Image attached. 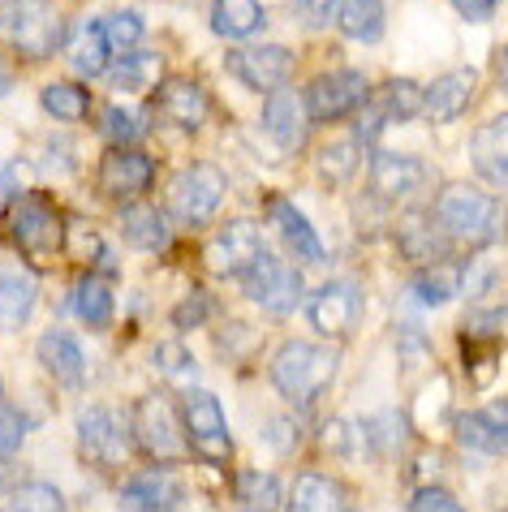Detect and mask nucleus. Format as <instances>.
<instances>
[{
    "label": "nucleus",
    "mask_w": 508,
    "mask_h": 512,
    "mask_svg": "<svg viewBox=\"0 0 508 512\" xmlns=\"http://www.w3.org/2000/svg\"><path fill=\"white\" fill-rule=\"evenodd\" d=\"M435 224L444 229L448 241H461L470 250H487L504 237V207L491 194L474 190V186H444L440 198L431 207Z\"/></svg>",
    "instance_id": "f257e3e1"
},
{
    "label": "nucleus",
    "mask_w": 508,
    "mask_h": 512,
    "mask_svg": "<svg viewBox=\"0 0 508 512\" xmlns=\"http://www.w3.org/2000/svg\"><path fill=\"white\" fill-rule=\"evenodd\" d=\"M336 366H341V353L336 349L310 345V340H285L272 358V383L289 405L306 409L323 396V388H328L336 375Z\"/></svg>",
    "instance_id": "f03ea898"
},
{
    "label": "nucleus",
    "mask_w": 508,
    "mask_h": 512,
    "mask_svg": "<svg viewBox=\"0 0 508 512\" xmlns=\"http://www.w3.org/2000/svg\"><path fill=\"white\" fill-rule=\"evenodd\" d=\"M0 39L18 48L26 61H44L65 44V22L52 0H9L0 9Z\"/></svg>",
    "instance_id": "7ed1b4c3"
},
{
    "label": "nucleus",
    "mask_w": 508,
    "mask_h": 512,
    "mask_svg": "<svg viewBox=\"0 0 508 512\" xmlns=\"http://www.w3.org/2000/svg\"><path fill=\"white\" fill-rule=\"evenodd\" d=\"M134 439H138V448L160 465H173L186 457L190 435H186V418H181V409L173 405V396L147 392L143 401L134 405Z\"/></svg>",
    "instance_id": "20e7f679"
},
{
    "label": "nucleus",
    "mask_w": 508,
    "mask_h": 512,
    "mask_svg": "<svg viewBox=\"0 0 508 512\" xmlns=\"http://www.w3.org/2000/svg\"><path fill=\"white\" fill-rule=\"evenodd\" d=\"M229 194V177H224L220 164H190L173 177V190H168V211L186 224V229H203V224L216 220V211Z\"/></svg>",
    "instance_id": "39448f33"
},
{
    "label": "nucleus",
    "mask_w": 508,
    "mask_h": 512,
    "mask_svg": "<svg viewBox=\"0 0 508 512\" xmlns=\"http://www.w3.org/2000/svg\"><path fill=\"white\" fill-rule=\"evenodd\" d=\"M9 237L18 250L35 254V259H48V254L65 250V220H61V211L52 207V198L22 194V198H13V207H9Z\"/></svg>",
    "instance_id": "423d86ee"
},
{
    "label": "nucleus",
    "mask_w": 508,
    "mask_h": 512,
    "mask_svg": "<svg viewBox=\"0 0 508 512\" xmlns=\"http://www.w3.org/2000/svg\"><path fill=\"white\" fill-rule=\"evenodd\" d=\"M306 323L323 340H349L362 323V289L358 280H328L306 302Z\"/></svg>",
    "instance_id": "0eeeda50"
},
{
    "label": "nucleus",
    "mask_w": 508,
    "mask_h": 512,
    "mask_svg": "<svg viewBox=\"0 0 508 512\" xmlns=\"http://www.w3.org/2000/svg\"><path fill=\"white\" fill-rule=\"evenodd\" d=\"M224 69H229L242 87L259 91V95H276V91H289L293 52L280 48V44H242V48L229 52Z\"/></svg>",
    "instance_id": "6e6552de"
},
{
    "label": "nucleus",
    "mask_w": 508,
    "mask_h": 512,
    "mask_svg": "<svg viewBox=\"0 0 508 512\" xmlns=\"http://www.w3.org/2000/svg\"><path fill=\"white\" fill-rule=\"evenodd\" d=\"M371 99V87L358 69H336V74H319L310 87L302 91L306 117L310 121H341V117H358V108Z\"/></svg>",
    "instance_id": "1a4fd4ad"
},
{
    "label": "nucleus",
    "mask_w": 508,
    "mask_h": 512,
    "mask_svg": "<svg viewBox=\"0 0 508 512\" xmlns=\"http://www.w3.org/2000/svg\"><path fill=\"white\" fill-rule=\"evenodd\" d=\"M242 293L254 306H263L267 315L285 319L289 310L302 302V276H298V267H289L285 259L263 254V259L242 276Z\"/></svg>",
    "instance_id": "9d476101"
},
{
    "label": "nucleus",
    "mask_w": 508,
    "mask_h": 512,
    "mask_svg": "<svg viewBox=\"0 0 508 512\" xmlns=\"http://www.w3.org/2000/svg\"><path fill=\"white\" fill-rule=\"evenodd\" d=\"M263 237L259 229H254L250 220H229L224 229L216 233V241L207 246V267L216 276H233V280H242L254 263L263 259Z\"/></svg>",
    "instance_id": "9b49d317"
},
{
    "label": "nucleus",
    "mask_w": 508,
    "mask_h": 512,
    "mask_svg": "<svg viewBox=\"0 0 508 512\" xmlns=\"http://www.w3.org/2000/svg\"><path fill=\"white\" fill-rule=\"evenodd\" d=\"M431 168L414 160V155H397V151H379L371 160V190L384 203H409L427 190Z\"/></svg>",
    "instance_id": "f8f14e48"
},
{
    "label": "nucleus",
    "mask_w": 508,
    "mask_h": 512,
    "mask_svg": "<svg viewBox=\"0 0 508 512\" xmlns=\"http://www.w3.org/2000/svg\"><path fill=\"white\" fill-rule=\"evenodd\" d=\"M78 444L100 465H121L130 457V426L112 414L108 405H91L78 414Z\"/></svg>",
    "instance_id": "ddd939ff"
},
{
    "label": "nucleus",
    "mask_w": 508,
    "mask_h": 512,
    "mask_svg": "<svg viewBox=\"0 0 508 512\" xmlns=\"http://www.w3.org/2000/svg\"><path fill=\"white\" fill-rule=\"evenodd\" d=\"M181 418H186L190 448H199L203 457H229V426H224V409L216 396L194 388L181 405Z\"/></svg>",
    "instance_id": "4468645a"
},
{
    "label": "nucleus",
    "mask_w": 508,
    "mask_h": 512,
    "mask_svg": "<svg viewBox=\"0 0 508 512\" xmlns=\"http://www.w3.org/2000/svg\"><path fill=\"white\" fill-rule=\"evenodd\" d=\"M151 181H155V160L143 151L121 147L100 160V190L108 198H138L151 190Z\"/></svg>",
    "instance_id": "2eb2a0df"
},
{
    "label": "nucleus",
    "mask_w": 508,
    "mask_h": 512,
    "mask_svg": "<svg viewBox=\"0 0 508 512\" xmlns=\"http://www.w3.org/2000/svg\"><path fill=\"white\" fill-rule=\"evenodd\" d=\"M155 112L164 121L181 125V130H199L211 112V99L194 78H164L160 91H155Z\"/></svg>",
    "instance_id": "dca6fc26"
},
{
    "label": "nucleus",
    "mask_w": 508,
    "mask_h": 512,
    "mask_svg": "<svg viewBox=\"0 0 508 512\" xmlns=\"http://www.w3.org/2000/svg\"><path fill=\"white\" fill-rule=\"evenodd\" d=\"M474 87H478V69H470V65H461V69H453V74L435 78L427 87V95H422V117H431L435 125L457 121L461 112L470 108Z\"/></svg>",
    "instance_id": "f3484780"
},
{
    "label": "nucleus",
    "mask_w": 508,
    "mask_h": 512,
    "mask_svg": "<svg viewBox=\"0 0 508 512\" xmlns=\"http://www.w3.org/2000/svg\"><path fill=\"white\" fill-rule=\"evenodd\" d=\"M397 246L409 263L431 267V263L448 259V246H453V241L444 237V229L435 224L431 211H409V216L397 224Z\"/></svg>",
    "instance_id": "a211bd4d"
},
{
    "label": "nucleus",
    "mask_w": 508,
    "mask_h": 512,
    "mask_svg": "<svg viewBox=\"0 0 508 512\" xmlns=\"http://www.w3.org/2000/svg\"><path fill=\"white\" fill-rule=\"evenodd\" d=\"M470 160H474V173L483 181H491V186H508V112L474 130Z\"/></svg>",
    "instance_id": "6ab92c4d"
},
{
    "label": "nucleus",
    "mask_w": 508,
    "mask_h": 512,
    "mask_svg": "<svg viewBox=\"0 0 508 512\" xmlns=\"http://www.w3.org/2000/svg\"><path fill=\"white\" fill-rule=\"evenodd\" d=\"M35 297H39L35 276L13 259H0V327H5V332H18V327L31 319Z\"/></svg>",
    "instance_id": "aec40b11"
},
{
    "label": "nucleus",
    "mask_w": 508,
    "mask_h": 512,
    "mask_svg": "<svg viewBox=\"0 0 508 512\" xmlns=\"http://www.w3.org/2000/svg\"><path fill=\"white\" fill-rule=\"evenodd\" d=\"M289 512H349V495L336 478L319 474V469H306V474L293 478Z\"/></svg>",
    "instance_id": "412c9836"
},
{
    "label": "nucleus",
    "mask_w": 508,
    "mask_h": 512,
    "mask_svg": "<svg viewBox=\"0 0 508 512\" xmlns=\"http://www.w3.org/2000/svg\"><path fill=\"white\" fill-rule=\"evenodd\" d=\"M263 130L272 134L285 151H298L306 142V104L293 91H276L267 95V108H263Z\"/></svg>",
    "instance_id": "4be33fe9"
},
{
    "label": "nucleus",
    "mask_w": 508,
    "mask_h": 512,
    "mask_svg": "<svg viewBox=\"0 0 508 512\" xmlns=\"http://www.w3.org/2000/svg\"><path fill=\"white\" fill-rule=\"evenodd\" d=\"M181 508V482L168 474H138L121 487V512H177Z\"/></svg>",
    "instance_id": "5701e85b"
},
{
    "label": "nucleus",
    "mask_w": 508,
    "mask_h": 512,
    "mask_svg": "<svg viewBox=\"0 0 508 512\" xmlns=\"http://www.w3.org/2000/svg\"><path fill=\"white\" fill-rule=\"evenodd\" d=\"M465 272H470V259H440V263H431V267H422L418 280H414V297L422 306H444V302H453V297L465 293Z\"/></svg>",
    "instance_id": "b1692460"
},
{
    "label": "nucleus",
    "mask_w": 508,
    "mask_h": 512,
    "mask_svg": "<svg viewBox=\"0 0 508 512\" xmlns=\"http://www.w3.org/2000/svg\"><path fill=\"white\" fill-rule=\"evenodd\" d=\"M39 362L52 371V379L61 388H78L82 375H87V358H82V345L69 332H48L39 336Z\"/></svg>",
    "instance_id": "393cba45"
},
{
    "label": "nucleus",
    "mask_w": 508,
    "mask_h": 512,
    "mask_svg": "<svg viewBox=\"0 0 508 512\" xmlns=\"http://www.w3.org/2000/svg\"><path fill=\"white\" fill-rule=\"evenodd\" d=\"M272 216H276L280 241H285L289 254H298L302 263H323V241H319V233H315V224H310L298 207H293V203H276Z\"/></svg>",
    "instance_id": "a878e982"
},
{
    "label": "nucleus",
    "mask_w": 508,
    "mask_h": 512,
    "mask_svg": "<svg viewBox=\"0 0 508 512\" xmlns=\"http://www.w3.org/2000/svg\"><path fill=\"white\" fill-rule=\"evenodd\" d=\"M267 13L259 0H211V31L224 39H250L263 31Z\"/></svg>",
    "instance_id": "bb28decb"
},
{
    "label": "nucleus",
    "mask_w": 508,
    "mask_h": 512,
    "mask_svg": "<svg viewBox=\"0 0 508 512\" xmlns=\"http://www.w3.org/2000/svg\"><path fill=\"white\" fill-rule=\"evenodd\" d=\"M69 65L78 69L82 78H95V74H108V65H112V52L104 44V26L87 18L74 31V39H69Z\"/></svg>",
    "instance_id": "cd10ccee"
},
{
    "label": "nucleus",
    "mask_w": 508,
    "mask_h": 512,
    "mask_svg": "<svg viewBox=\"0 0 508 512\" xmlns=\"http://www.w3.org/2000/svg\"><path fill=\"white\" fill-rule=\"evenodd\" d=\"M121 233H125V241H130L134 250H147V254H160L168 246V224H164L160 211L147 207V203H130V207H125Z\"/></svg>",
    "instance_id": "c85d7f7f"
},
{
    "label": "nucleus",
    "mask_w": 508,
    "mask_h": 512,
    "mask_svg": "<svg viewBox=\"0 0 508 512\" xmlns=\"http://www.w3.org/2000/svg\"><path fill=\"white\" fill-rule=\"evenodd\" d=\"M358 164H362V142L358 138L323 142L319 155H315V173L328 181V186H345V181H354Z\"/></svg>",
    "instance_id": "c756f323"
},
{
    "label": "nucleus",
    "mask_w": 508,
    "mask_h": 512,
    "mask_svg": "<svg viewBox=\"0 0 508 512\" xmlns=\"http://www.w3.org/2000/svg\"><path fill=\"white\" fill-rule=\"evenodd\" d=\"M100 26H104V44L112 52V61H117V56L143 52L147 22H143V13H138V9H112L108 18H100Z\"/></svg>",
    "instance_id": "7c9ffc66"
},
{
    "label": "nucleus",
    "mask_w": 508,
    "mask_h": 512,
    "mask_svg": "<svg viewBox=\"0 0 508 512\" xmlns=\"http://www.w3.org/2000/svg\"><path fill=\"white\" fill-rule=\"evenodd\" d=\"M384 0H341V13H336V22H341V31L349 39H358V44H379V35H384Z\"/></svg>",
    "instance_id": "2f4dec72"
},
{
    "label": "nucleus",
    "mask_w": 508,
    "mask_h": 512,
    "mask_svg": "<svg viewBox=\"0 0 508 512\" xmlns=\"http://www.w3.org/2000/svg\"><path fill=\"white\" fill-rule=\"evenodd\" d=\"M69 306H74V315L91 327H104L112 323V284L104 276H82L74 284V297H69Z\"/></svg>",
    "instance_id": "473e14b6"
},
{
    "label": "nucleus",
    "mask_w": 508,
    "mask_h": 512,
    "mask_svg": "<svg viewBox=\"0 0 508 512\" xmlns=\"http://www.w3.org/2000/svg\"><path fill=\"white\" fill-rule=\"evenodd\" d=\"M39 104H44L48 117L56 121H82L91 112V91L82 87V82H52L39 95Z\"/></svg>",
    "instance_id": "72a5a7b5"
},
{
    "label": "nucleus",
    "mask_w": 508,
    "mask_h": 512,
    "mask_svg": "<svg viewBox=\"0 0 508 512\" xmlns=\"http://www.w3.org/2000/svg\"><path fill=\"white\" fill-rule=\"evenodd\" d=\"M164 69V61L155 52H134V56H117V61L108 65V82L121 91H134V87H147L155 82V74Z\"/></svg>",
    "instance_id": "f704fd0d"
},
{
    "label": "nucleus",
    "mask_w": 508,
    "mask_h": 512,
    "mask_svg": "<svg viewBox=\"0 0 508 512\" xmlns=\"http://www.w3.org/2000/svg\"><path fill=\"white\" fill-rule=\"evenodd\" d=\"M422 91L418 82H409V78H388V87L384 91H375V99L384 104L388 112V121H409V117H422Z\"/></svg>",
    "instance_id": "c9c22d12"
},
{
    "label": "nucleus",
    "mask_w": 508,
    "mask_h": 512,
    "mask_svg": "<svg viewBox=\"0 0 508 512\" xmlns=\"http://www.w3.org/2000/svg\"><path fill=\"white\" fill-rule=\"evenodd\" d=\"M237 495H242V504L250 512H276L280 508V482L272 474H259V469H250V474L237 478Z\"/></svg>",
    "instance_id": "e433bc0d"
},
{
    "label": "nucleus",
    "mask_w": 508,
    "mask_h": 512,
    "mask_svg": "<svg viewBox=\"0 0 508 512\" xmlns=\"http://www.w3.org/2000/svg\"><path fill=\"white\" fill-rule=\"evenodd\" d=\"M9 508L13 512H65V500L52 482H22V487L13 491Z\"/></svg>",
    "instance_id": "4c0bfd02"
},
{
    "label": "nucleus",
    "mask_w": 508,
    "mask_h": 512,
    "mask_svg": "<svg viewBox=\"0 0 508 512\" xmlns=\"http://www.w3.org/2000/svg\"><path fill=\"white\" fill-rule=\"evenodd\" d=\"M405 418L401 414H379L375 422H366V439H371V452H379V457H392V452H401L405 444Z\"/></svg>",
    "instance_id": "58836bf2"
},
{
    "label": "nucleus",
    "mask_w": 508,
    "mask_h": 512,
    "mask_svg": "<svg viewBox=\"0 0 508 512\" xmlns=\"http://www.w3.org/2000/svg\"><path fill=\"white\" fill-rule=\"evenodd\" d=\"M100 134L112 142V147H130V142H138V134H143V121H138L130 108H104Z\"/></svg>",
    "instance_id": "ea45409f"
},
{
    "label": "nucleus",
    "mask_w": 508,
    "mask_h": 512,
    "mask_svg": "<svg viewBox=\"0 0 508 512\" xmlns=\"http://www.w3.org/2000/svg\"><path fill=\"white\" fill-rule=\"evenodd\" d=\"M22 439H26V418L18 409L0 405V457H13L22 448Z\"/></svg>",
    "instance_id": "a19ab883"
},
{
    "label": "nucleus",
    "mask_w": 508,
    "mask_h": 512,
    "mask_svg": "<svg viewBox=\"0 0 508 512\" xmlns=\"http://www.w3.org/2000/svg\"><path fill=\"white\" fill-rule=\"evenodd\" d=\"M409 512H465L457 495H448L444 487H418L414 500H409Z\"/></svg>",
    "instance_id": "79ce46f5"
},
{
    "label": "nucleus",
    "mask_w": 508,
    "mask_h": 512,
    "mask_svg": "<svg viewBox=\"0 0 508 512\" xmlns=\"http://www.w3.org/2000/svg\"><path fill=\"white\" fill-rule=\"evenodd\" d=\"M478 418H483L496 452H508V401H491L487 409H478Z\"/></svg>",
    "instance_id": "37998d69"
},
{
    "label": "nucleus",
    "mask_w": 508,
    "mask_h": 512,
    "mask_svg": "<svg viewBox=\"0 0 508 512\" xmlns=\"http://www.w3.org/2000/svg\"><path fill=\"white\" fill-rule=\"evenodd\" d=\"M155 362H160V371L173 379V383H181V375L186 379H194V362H190V353L186 349H177V345H160L155 349Z\"/></svg>",
    "instance_id": "c03bdc74"
},
{
    "label": "nucleus",
    "mask_w": 508,
    "mask_h": 512,
    "mask_svg": "<svg viewBox=\"0 0 508 512\" xmlns=\"http://www.w3.org/2000/svg\"><path fill=\"white\" fill-rule=\"evenodd\" d=\"M207 315H211V297H207V293H190L186 302L173 310V323H177V327H199Z\"/></svg>",
    "instance_id": "a18cd8bd"
},
{
    "label": "nucleus",
    "mask_w": 508,
    "mask_h": 512,
    "mask_svg": "<svg viewBox=\"0 0 508 512\" xmlns=\"http://www.w3.org/2000/svg\"><path fill=\"white\" fill-rule=\"evenodd\" d=\"M298 13L306 26H315V31H323L336 13H341V0H298Z\"/></svg>",
    "instance_id": "49530a36"
},
{
    "label": "nucleus",
    "mask_w": 508,
    "mask_h": 512,
    "mask_svg": "<svg viewBox=\"0 0 508 512\" xmlns=\"http://www.w3.org/2000/svg\"><path fill=\"white\" fill-rule=\"evenodd\" d=\"M453 5H457V13L465 22H491V18H496L500 0H453Z\"/></svg>",
    "instance_id": "de8ad7c7"
},
{
    "label": "nucleus",
    "mask_w": 508,
    "mask_h": 512,
    "mask_svg": "<svg viewBox=\"0 0 508 512\" xmlns=\"http://www.w3.org/2000/svg\"><path fill=\"white\" fill-rule=\"evenodd\" d=\"M496 78H500V87L508 91V44L496 52Z\"/></svg>",
    "instance_id": "09e8293b"
},
{
    "label": "nucleus",
    "mask_w": 508,
    "mask_h": 512,
    "mask_svg": "<svg viewBox=\"0 0 508 512\" xmlns=\"http://www.w3.org/2000/svg\"><path fill=\"white\" fill-rule=\"evenodd\" d=\"M5 91H9V74L0 69V99H5Z\"/></svg>",
    "instance_id": "8fccbe9b"
},
{
    "label": "nucleus",
    "mask_w": 508,
    "mask_h": 512,
    "mask_svg": "<svg viewBox=\"0 0 508 512\" xmlns=\"http://www.w3.org/2000/svg\"><path fill=\"white\" fill-rule=\"evenodd\" d=\"M0 491H5V478H0Z\"/></svg>",
    "instance_id": "3c124183"
}]
</instances>
